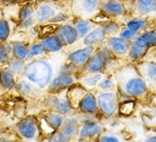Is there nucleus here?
I'll use <instances>...</instances> for the list:
<instances>
[{
  "mask_svg": "<svg viewBox=\"0 0 156 142\" xmlns=\"http://www.w3.org/2000/svg\"><path fill=\"white\" fill-rule=\"evenodd\" d=\"M117 82V90L128 98H143L148 92L147 82L140 76L135 64L121 67L113 74Z\"/></svg>",
  "mask_w": 156,
  "mask_h": 142,
  "instance_id": "f257e3e1",
  "label": "nucleus"
},
{
  "mask_svg": "<svg viewBox=\"0 0 156 142\" xmlns=\"http://www.w3.org/2000/svg\"><path fill=\"white\" fill-rule=\"evenodd\" d=\"M23 77L40 89H45L55 77L53 65L45 59H33L26 62Z\"/></svg>",
  "mask_w": 156,
  "mask_h": 142,
  "instance_id": "f03ea898",
  "label": "nucleus"
},
{
  "mask_svg": "<svg viewBox=\"0 0 156 142\" xmlns=\"http://www.w3.org/2000/svg\"><path fill=\"white\" fill-rule=\"evenodd\" d=\"M95 97L98 113L108 119H113L119 109V95L117 89L98 90Z\"/></svg>",
  "mask_w": 156,
  "mask_h": 142,
  "instance_id": "7ed1b4c3",
  "label": "nucleus"
},
{
  "mask_svg": "<svg viewBox=\"0 0 156 142\" xmlns=\"http://www.w3.org/2000/svg\"><path fill=\"white\" fill-rule=\"evenodd\" d=\"M112 58L113 54L110 52L105 45L98 46L80 72L83 73V76L88 73H103L106 70Z\"/></svg>",
  "mask_w": 156,
  "mask_h": 142,
  "instance_id": "20e7f679",
  "label": "nucleus"
},
{
  "mask_svg": "<svg viewBox=\"0 0 156 142\" xmlns=\"http://www.w3.org/2000/svg\"><path fill=\"white\" fill-rule=\"evenodd\" d=\"M71 12L76 18L93 19L101 12V0H73Z\"/></svg>",
  "mask_w": 156,
  "mask_h": 142,
  "instance_id": "39448f33",
  "label": "nucleus"
},
{
  "mask_svg": "<svg viewBox=\"0 0 156 142\" xmlns=\"http://www.w3.org/2000/svg\"><path fill=\"white\" fill-rule=\"evenodd\" d=\"M44 103L49 108V111L55 112L62 115H70L74 112V108L71 107L68 96H67V90L55 94H49L47 98L44 99Z\"/></svg>",
  "mask_w": 156,
  "mask_h": 142,
  "instance_id": "423d86ee",
  "label": "nucleus"
},
{
  "mask_svg": "<svg viewBox=\"0 0 156 142\" xmlns=\"http://www.w3.org/2000/svg\"><path fill=\"white\" fill-rule=\"evenodd\" d=\"M103 133V125L96 119H88L80 124L77 133V141L84 142L90 140H96Z\"/></svg>",
  "mask_w": 156,
  "mask_h": 142,
  "instance_id": "0eeeda50",
  "label": "nucleus"
},
{
  "mask_svg": "<svg viewBox=\"0 0 156 142\" xmlns=\"http://www.w3.org/2000/svg\"><path fill=\"white\" fill-rule=\"evenodd\" d=\"M39 122H37V119L35 116H26V117H24L16 126L17 134L20 135V138H22L25 141L34 140L39 134Z\"/></svg>",
  "mask_w": 156,
  "mask_h": 142,
  "instance_id": "6e6552de",
  "label": "nucleus"
},
{
  "mask_svg": "<svg viewBox=\"0 0 156 142\" xmlns=\"http://www.w3.org/2000/svg\"><path fill=\"white\" fill-rule=\"evenodd\" d=\"M59 10L60 9L58 5L53 1H43L42 0L37 2V6L35 7V14H34L36 25L48 24Z\"/></svg>",
  "mask_w": 156,
  "mask_h": 142,
  "instance_id": "1a4fd4ad",
  "label": "nucleus"
},
{
  "mask_svg": "<svg viewBox=\"0 0 156 142\" xmlns=\"http://www.w3.org/2000/svg\"><path fill=\"white\" fill-rule=\"evenodd\" d=\"M95 50H96L95 46H83L80 49L71 51L67 54V61L74 65L77 71H82Z\"/></svg>",
  "mask_w": 156,
  "mask_h": 142,
  "instance_id": "9d476101",
  "label": "nucleus"
},
{
  "mask_svg": "<svg viewBox=\"0 0 156 142\" xmlns=\"http://www.w3.org/2000/svg\"><path fill=\"white\" fill-rule=\"evenodd\" d=\"M105 46L113 54V57L125 58V57H128L130 42L123 40L119 35H113V36H108L105 41Z\"/></svg>",
  "mask_w": 156,
  "mask_h": 142,
  "instance_id": "9b49d317",
  "label": "nucleus"
},
{
  "mask_svg": "<svg viewBox=\"0 0 156 142\" xmlns=\"http://www.w3.org/2000/svg\"><path fill=\"white\" fill-rule=\"evenodd\" d=\"M76 77L75 76H65V74H57L52 78L50 84L48 85L47 90L49 94H55L70 88L74 84H76Z\"/></svg>",
  "mask_w": 156,
  "mask_h": 142,
  "instance_id": "f8f14e48",
  "label": "nucleus"
},
{
  "mask_svg": "<svg viewBox=\"0 0 156 142\" xmlns=\"http://www.w3.org/2000/svg\"><path fill=\"white\" fill-rule=\"evenodd\" d=\"M101 12L110 18H120L126 15V7L120 0H101Z\"/></svg>",
  "mask_w": 156,
  "mask_h": 142,
  "instance_id": "ddd939ff",
  "label": "nucleus"
},
{
  "mask_svg": "<svg viewBox=\"0 0 156 142\" xmlns=\"http://www.w3.org/2000/svg\"><path fill=\"white\" fill-rule=\"evenodd\" d=\"M55 34L58 36L63 46H70L74 45L75 43H77L79 41L78 37V33L75 28L74 24L69 23H63L61 26H59V28L55 31Z\"/></svg>",
  "mask_w": 156,
  "mask_h": 142,
  "instance_id": "4468645a",
  "label": "nucleus"
},
{
  "mask_svg": "<svg viewBox=\"0 0 156 142\" xmlns=\"http://www.w3.org/2000/svg\"><path fill=\"white\" fill-rule=\"evenodd\" d=\"M75 111H78L80 114L94 116L98 113V105H96V97L90 90H87L82 99L78 102L77 107Z\"/></svg>",
  "mask_w": 156,
  "mask_h": 142,
  "instance_id": "2eb2a0df",
  "label": "nucleus"
},
{
  "mask_svg": "<svg viewBox=\"0 0 156 142\" xmlns=\"http://www.w3.org/2000/svg\"><path fill=\"white\" fill-rule=\"evenodd\" d=\"M106 39H108V34L105 33L104 28L101 25H98L86 36H84L80 41H82V44L84 46H95V47H98V46L103 45V43H105Z\"/></svg>",
  "mask_w": 156,
  "mask_h": 142,
  "instance_id": "dca6fc26",
  "label": "nucleus"
},
{
  "mask_svg": "<svg viewBox=\"0 0 156 142\" xmlns=\"http://www.w3.org/2000/svg\"><path fill=\"white\" fill-rule=\"evenodd\" d=\"M133 17H147L156 12V0H133L131 8Z\"/></svg>",
  "mask_w": 156,
  "mask_h": 142,
  "instance_id": "f3484780",
  "label": "nucleus"
},
{
  "mask_svg": "<svg viewBox=\"0 0 156 142\" xmlns=\"http://www.w3.org/2000/svg\"><path fill=\"white\" fill-rule=\"evenodd\" d=\"M79 127H80V122L78 116H74L70 114V115L65 116L62 124L58 131H60L63 135H66L67 138L71 140L73 138L77 137Z\"/></svg>",
  "mask_w": 156,
  "mask_h": 142,
  "instance_id": "a211bd4d",
  "label": "nucleus"
},
{
  "mask_svg": "<svg viewBox=\"0 0 156 142\" xmlns=\"http://www.w3.org/2000/svg\"><path fill=\"white\" fill-rule=\"evenodd\" d=\"M16 89L17 92L22 94L23 96L25 97H31V98H36V97L40 96L41 94V90L39 87H36L35 85H33L31 81H28L27 79L23 76H20L18 79H17V82H16Z\"/></svg>",
  "mask_w": 156,
  "mask_h": 142,
  "instance_id": "6ab92c4d",
  "label": "nucleus"
},
{
  "mask_svg": "<svg viewBox=\"0 0 156 142\" xmlns=\"http://www.w3.org/2000/svg\"><path fill=\"white\" fill-rule=\"evenodd\" d=\"M149 47L144 42H141L140 40H133V42H130L129 46V53L128 58L131 62H138L144 58L147 54Z\"/></svg>",
  "mask_w": 156,
  "mask_h": 142,
  "instance_id": "aec40b11",
  "label": "nucleus"
},
{
  "mask_svg": "<svg viewBox=\"0 0 156 142\" xmlns=\"http://www.w3.org/2000/svg\"><path fill=\"white\" fill-rule=\"evenodd\" d=\"M17 76L9 69L8 65H4L0 69V88L4 90H12L16 88Z\"/></svg>",
  "mask_w": 156,
  "mask_h": 142,
  "instance_id": "412c9836",
  "label": "nucleus"
},
{
  "mask_svg": "<svg viewBox=\"0 0 156 142\" xmlns=\"http://www.w3.org/2000/svg\"><path fill=\"white\" fill-rule=\"evenodd\" d=\"M137 69L140 73V76L144 78V80L148 82H155L156 81V63L153 61L139 62L136 64Z\"/></svg>",
  "mask_w": 156,
  "mask_h": 142,
  "instance_id": "4be33fe9",
  "label": "nucleus"
},
{
  "mask_svg": "<svg viewBox=\"0 0 156 142\" xmlns=\"http://www.w3.org/2000/svg\"><path fill=\"white\" fill-rule=\"evenodd\" d=\"M40 42L43 45V47L45 49L47 53H58L60 51H62V49L65 47L55 33L42 37Z\"/></svg>",
  "mask_w": 156,
  "mask_h": 142,
  "instance_id": "5701e85b",
  "label": "nucleus"
},
{
  "mask_svg": "<svg viewBox=\"0 0 156 142\" xmlns=\"http://www.w3.org/2000/svg\"><path fill=\"white\" fill-rule=\"evenodd\" d=\"M73 24H74L75 28H76V31L78 33L79 40H82L93 28H95V27L98 26L94 22H92V19H82V18H76Z\"/></svg>",
  "mask_w": 156,
  "mask_h": 142,
  "instance_id": "b1692460",
  "label": "nucleus"
},
{
  "mask_svg": "<svg viewBox=\"0 0 156 142\" xmlns=\"http://www.w3.org/2000/svg\"><path fill=\"white\" fill-rule=\"evenodd\" d=\"M125 27L129 28L130 31L140 34L141 32L148 29V20L144 17H133L125 22Z\"/></svg>",
  "mask_w": 156,
  "mask_h": 142,
  "instance_id": "393cba45",
  "label": "nucleus"
},
{
  "mask_svg": "<svg viewBox=\"0 0 156 142\" xmlns=\"http://www.w3.org/2000/svg\"><path fill=\"white\" fill-rule=\"evenodd\" d=\"M103 78H104L103 73H88V74H84L79 79V84L82 85L84 88L87 89V90H92V89L98 87L100 81Z\"/></svg>",
  "mask_w": 156,
  "mask_h": 142,
  "instance_id": "a878e982",
  "label": "nucleus"
},
{
  "mask_svg": "<svg viewBox=\"0 0 156 142\" xmlns=\"http://www.w3.org/2000/svg\"><path fill=\"white\" fill-rule=\"evenodd\" d=\"M63 119H65V115L62 114H59V113H55V112H48L45 115L43 116V121L47 124L48 126L50 127L52 131H58L61 126V124L63 122Z\"/></svg>",
  "mask_w": 156,
  "mask_h": 142,
  "instance_id": "bb28decb",
  "label": "nucleus"
},
{
  "mask_svg": "<svg viewBox=\"0 0 156 142\" xmlns=\"http://www.w3.org/2000/svg\"><path fill=\"white\" fill-rule=\"evenodd\" d=\"M28 45L22 41H15L12 42V55L14 58L20 59L24 61H27Z\"/></svg>",
  "mask_w": 156,
  "mask_h": 142,
  "instance_id": "cd10ccee",
  "label": "nucleus"
},
{
  "mask_svg": "<svg viewBox=\"0 0 156 142\" xmlns=\"http://www.w3.org/2000/svg\"><path fill=\"white\" fill-rule=\"evenodd\" d=\"M137 39L144 42L149 49L156 47V29H146L137 36Z\"/></svg>",
  "mask_w": 156,
  "mask_h": 142,
  "instance_id": "c85d7f7f",
  "label": "nucleus"
},
{
  "mask_svg": "<svg viewBox=\"0 0 156 142\" xmlns=\"http://www.w3.org/2000/svg\"><path fill=\"white\" fill-rule=\"evenodd\" d=\"M7 65L17 77H20V76H23L24 73V70H25V67H26V61L12 57Z\"/></svg>",
  "mask_w": 156,
  "mask_h": 142,
  "instance_id": "c756f323",
  "label": "nucleus"
},
{
  "mask_svg": "<svg viewBox=\"0 0 156 142\" xmlns=\"http://www.w3.org/2000/svg\"><path fill=\"white\" fill-rule=\"evenodd\" d=\"M47 54V51L43 47L41 42L32 43L28 45V54H27V61L33 60V59L37 58V57H43Z\"/></svg>",
  "mask_w": 156,
  "mask_h": 142,
  "instance_id": "7c9ffc66",
  "label": "nucleus"
},
{
  "mask_svg": "<svg viewBox=\"0 0 156 142\" xmlns=\"http://www.w3.org/2000/svg\"><path fill=\"white\" fill-rule=\"evenodd\" d=\"M135 107H136V102H135V99L133 98H129V99L125 100L122 103L119 102V109H118V112L120 113L121 115L129 116L133 113Z\"/></svg>",
  "mask_w": 156,
  "mask_h": 142,
  "instance_id": "2f4dec72",
  "label": "nucleus"
},
{
  "mask_svg": "<svg viewBox=\"0 0 156 142\" xmlns=\"http://www.w3.org/2000/svg\"><path fill=\"white\" fill-rule=\"evenodd\" d=\"M34 14H35V6L33 5V2L24 5L23 7L20 8V12H18V20H20V23L26 20L30 17H33Z\"/></svg>",
  "mask_w": 156,
  "mask_h": 142,
  "instance_id": "473e14b6",
  "label": "nucleus"
},
{
  "mask_svg": "<svg viewBox=\"0 0 156 142\" xmlns=\"http://www.w3.org/2000/svg\"><path fill=\"white\" fill-rule=\"evenodd\" d=\"M98 25H101V26L104 28V31H105V33L108 34V36L118 35L119 34V32H120V29H121V26L117 23V22H114V20L103 22V23L98 24Z\"/></svg>",
  "mask_w": 156,
  "mask_h": 142,
  "instance_id": "72a5a7b5",
  "label": "nucleus"
},
{
  "mask_svg": "<svg viewBox=\"0 0 156 142\" xmlns=\"http://www.w3.org/2000/svg\"><path fill=\"white\" fill-rule=\"evenodd\" d=\"M10 24L7 19H5L4 17L0 19V43H5L8 41L9 36H10Z\"/></svg>",
  "mask_w": 156,
  "mask_h": 142,
  "instance_id": "f704fd0d",
  "label": "nucleus"
},
{
  "mask_svg": "<svg viewBox=\"0 0 156 142\" xmlns=\"http://www.w3.org/2000/svg\"><path fill=\"white\" fill-rule=\"evenodd\" d=\"M96 88L98 90H114V89H117L115 79H114L113 76H109V77L104 76V78L100 81V84Z\"/></svg>",
  "mask_w": 156,
  "mask_h": 142,
  "instance_id": "c9c22d12",
  "label": "nucleus"
},
{
  "mask_svg": "<svg viewBox=\"0 0 156 142\" xmlns=\"http://www.w3.org/2000/svg\"><path fill=\"white\" fill-rule=\"evenodd\" d=\"M78 72L77 69L74 65L69 63L68 61L63 62L59 68V74H65V76H75V73Z\"/></svg>",
  "mask_w": 156,
  "mask_h": 142,
  "instance_id": "e433bc0d",
  "label": "nucleus"
},
{
  "mask_svg": "<svg viewBox=\"0 0 156 142\" xmlns=\"http://www.w3.org/2000/svg\"><path fill=\"white\" fill-rule=\"evenodd\" d=\"M118 35H119L120 37H122L123 40H126V41H128V42H133V40L137 39V36L139 34H138V33H135V32H133V31H130L129 28L123 26V28H121Z\"/></svg>",
  "mask_w": 156,
  "mask_h": 142,
  "instance_id": "4c0bfd02",
  "label": "nucleus"
},
{
  "mask_svg": "<svg viewBox=\"0 0 156 142\" xmlns=\"http://www.w3.org/2000/svg\"><path fill=\"white\" fill-rule=\"evenodd\" d=\"M47 142H70V139H68L66 135H63L60 131H55V133L50 135Z\"/></svg>",
  "mask_w": 156,
  "mask_h": 142,
  "instance_id": "58836bf2",
  "label": "nucleus"
},
{
  "mask_svg": "<svg viewBox=\"0 0 156 142\" xmlns=\"http://www.w3.org/2000/svg\"><path fill=\"white\" fill-rule=\"evenodd\" d=\"M10 55L6 52L4 47V44L0 43V67H4V65H7L9 60H10Z\"/></svg>",
  "mask_w": 156,
  "mask_h": 142,
  "instance_id": "ea45409f",
  "label": "nucleus"
},
{
  "mask_svg": "<svg viewBox=\"0 0 156 142\" xmlns=\"http://www.w3.org/2000/svg\"><path fill=\"white\" fill-rule=\"evenodd\" d=\"M67 19H68V15H67L65 12H60V10H59V12L51 18L50 22H49L48 24H53V23H62L63 24Z\"/></svg>",
  "mask_w": 156,
  "mask_h": 142,
  "instance_id": "a19ab883",
  "label": "nucleus"
},
{
  "mask_svg": "<svg viewBox=\"0 0 156 142\" xmlns=\"http://www.w3.org/2000/svg\"><path fill=\"white\" fill-rule=\"evenodd\" d=\"M96 142H120V140H119V138H118L117 135L102 133L98 138V141Z\"/></svg>",
  "mask_w": 156,
  "mask_h": 142,
  "instance_id": "79ce46f5",
  "label": "nucleus"
},
{
  "mask_svg": "<svg viewBox=\"0 0 156 142\" xmlns=\"http://www.w3.org/2000/svg\"><path fill=\"white\" fill-rule=\"evenodd\" d=\"M34 25H36L34 16L30 17V18H27V19L24 20V22H20V26L23 27V28H25V29H31V28H33Z\"/></svg>",
  "mask_w": 156,
  "mask_h": 142,
  "instance_id": "37998d69",
  "label": "nucleus"
},
{
  "mask_svg": "<svg viewBox=\"0 0 156 142\" xmlns=\"http://www.w3.org/2000/svg\"><path fill=\"white\" fill-rule=\"evenodd\" d=\"M2 44H4V47H5V50H6V52L12 57V42H8V41H6V42L2 43Z\"/></svg>",
  "mask_w": 156,
  "mask_h": 142,
  "instance_id": "c03bdc74",
  "label": "nucleus"
},
{
  "mask_svg": "<svg viewBox=\"0 0 156 142\" xmlns=\"http://www.w3.org/2000/svg\"><path fill=\"white\" fill-rule=\"evenodd\" d=\"M145 142H156V133L147 137V138L145 139Z\"/></svg>",
  "mask_w": 156,
  "mask_h": 142,
  "instance_id": "a18cd8bd",
  "label": "nucleus"
},
{
  "mask_svg": "<svg viewBox=\"0 0 156 142\" xmlns=\"http://www.w3.org/2000/svg\"><path fill=\"white\" fill-rule=\"evenodd\" d=\"M0 1H1V4L10 5V4H15V2H17L18 0H0Z\"/></svg>",
  "mask_w": 156,
  "mask_h": 142,
  "instance_id": "49530a36",
  "label": "nucleus"
},
{
  "mask_svg": "<svg viewBox=\"0 0 156 142\" xmlns=\"http://www.w3.org/2000/svg\"><path fill=\"white\" fill-rule=\"evenodd\" d=\"M0 142H15V141H12V140H8V139H1Z\"/></svg>",
  "mask_w": 156,
  "mask_h": 142,
  "instance_id": "de8ad7c7",
  "label": "nucleus"
},
{
  "mask_svg": "<svg viewBox=\"0 0 156 142\" xmlns=\"http://www.w3.org/2000/svg\"><path fill=\"white\" fill-rule=\"evenodd\" d=\"M30 2H33V4H37V2H40V1H42V0H28Z\"/></svg>",
  "mask_w": 156,
  "mask_h": 142,
  "instance_id": "09e8293b",
  "label": "nucleus"
},
{
  "mask_svg": "<svg viewBox=\"0 0 156 142\" xmlns=\"http://www.w3.org/2000/svg\"><path fill=\"white\" fill-rule=\"evenodd\" d=\"M2 18V12H1V10H0V19Z\"/></svg>",
  "mask_w": 156,
  "mask_h": 142,
  "instance_id": "8fccbe9b",
  "label": "nucleus"
},
{
  "mask_svg": "<svg viewBox=\"0 0 156 142\" xmlns=\"http://www.w3.org/2000/svg\"><path fill=\"white\" fill-rule=\"evenodd\" d=\"M84 142H96L95 140H90V141H84Z\"/></svg>",
  "mask_w": 156,
  "mask_h": 142,
  "instance_id": "3c124183",
  "label": "nucleus"
},
{
  "mask_svg": "<svg viewBox=\"0 0 156 142\" xmlns=\"http://www.w3.org/2000/svg\"><path fill=\"white\" fill-rule=\"evenodd\" d=\"M0 6H1V1H0Z\"/></svg>",
  "mask_w": 156,
  "mask_h": 142,
  "instance_id": "603ef678",
  "label": "nucleus"
}]
</instances>
